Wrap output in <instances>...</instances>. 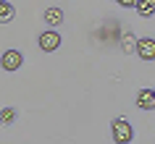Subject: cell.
Here are the masks:
<instances>
[{
    "instance_id": "obj_5",
    "label": "cell",
    "mask_w": 155,
    "mask_h": 144,
    "mask_svg": "<svg viewBox=\"0 0 155 144\" xmlns=\"http://www.w3.org/2000/svg\"><path fill=\"white\" fill-rule=\"evenodd\" d=\"M137 105L142 107V110H153L155 107V92L153 89H142L137 94Z\"/></svg>"
},
{
    "instance_id": "obj_1",
    "label": "cell",
    "mask_w": 155,
    "mask_h": 144,
    "mask_svg": "<svg viewBox=\"0 0 155 144\" xmlns=\"http://www.w3.org/2000/svg\"><path fill=\"white\" fill-rule=\"evenodd\" d=\"M134 139V128L126 118H116L113 120V142L116 144H129Z\"/></svg>"
},
{
    "instance_id": "obj_8",
    "label": "cell",
    "mask_w": 155,
    "mask_h": 144,
    "mask_svg": "<svg viewBox=\"0 0 155 144\" xmlns=\"http://www.w3.org/2000/svg\"><path fill=\"white\" fill-rule=\"evenodd\" d=\"M13 13H16V11H13V5H11V3H3V5H0V24L13 21Z\"/></svg>"
},
{
    "instance_id": "obj_3",
    "label": "cell",
    "mask_w": 155,
    "mask_h": 144,
    "mask_svg": "<svg viewBox=\"0 0 155 144\" xmlns=\"http://www.w3.org/2000/svg\"><path fill=\"white\" fill-rule=\"evenodd\" d=\"M40 47L45 53H53V50L61 47V34L58 32H42L40 34Z\"/></svg>"
},
{
    "instance_id": "obj_11",
    "label": "cell",
    "mask_w": 155,
    "mask_h": 144,
    "mask_svg": "<svg viewBox=\"0 0 155 144\" xmlns=\"http://www.w3.org/2000/svg\"><path fill=\"white\" fill-rule=\"evenodd\" d=\"M118 5H124V8H134L137 0H118Z\"/></svg>"
},
{
    "instance_id": "obj_2",
    "label": "cell",
    "mask_w": 155,
    "mask_h": 144,
    "mask_svg": "<svg viewBox=\"0 0 155 144\" xmlns=\"http://www.w3.org/2000/svg\"><path fill=\"white\" fill-rule=\"evenodd\" d=\"M21 63H24V55H21L18 50H5L3 58H0V66H3L5 71H18Z\"/></svg>"
},
{
    "instance_id": "obj_12",
    "label": "cell",
    "mask_w": 155,
    "mask_h": 144,
    "mask_svg": "<svg viewBox=\"0 0 155 144\" xmlns=\"http://www.w3.org/2000/svg\"><path fill=\"white\" fill-rule=\"evenodd\" d=\"M3 3H5V0H0V5H3Z\"/></svg>"
},
{
    "instance_id": "obj_9",
    "label": "cell",
    "mask_w": 155,
    "mask_h": 144,
    "mask_svg": "<svg viewBox=\"0 0 155 144\" xmlns=\"http://www.w3.org/2000/svg\"><path fill=\"white\" fill-rule=\"evenodd\" d=\"M13 118H16V113L11 110V107L0 110V123H3V126H11V123H13Z\"/></svg>"
},
{
    "instance_id": "obj_7",
    "label": "cell",
    "mask_w": 155,
    "mask_h": 144,
    "mask_svg": "<svg viewBox=\"0 0 155 144\" xmlns=\"http://www.w3.org/2000/svg\"><path fill=\"white\" fill-rule=\"evenodd\" d=\"M45 21H48L50 26H58L61 21H63V11L61 8H48L45 11Z\"/></svg>"
},
{
    "instance_id": "obj_4",
    "label": "cell",
    "mask_w": 155,
    "mask_h": 144,
    "mask_svg": "<svg viewBox=\"0 0 155 144\" xmlns=\"http://www.w3.org/2000/svg\"><path fill=\"white\" fill-rule=\"evenodd\" d=\"M137 55L142 60H155V40H150V37L139 40L137 42Z\"/></svg>"
},
{
    "instance_id": "obj_10",
    "label": "cell",
    "mask_w": 155,
    "mask_h": 144,
    "mask_svg": "<svg viewBox=\"0 0 155 144\" xmlns=\"http://www.w3.org/2000/svg\"><path fill=\"white\" fill-rule=\"evenodd\" d=\"M124 50H126V53L137 50V42H134V37H131V34H126V37H124Z\"/></svg>"
},
{
    "instance_id": "obj_13",
    "label": "cell",
    "mask_w": 155,
    "mask_h": 144,
    "mask_svg": "<svg viewBox=\"0 0 155 144\" xmlns=\"http://www.w3.org/2000/svg\"><path fill=\"white\" fill-rule=\"evenodd\" d=\"M153 92H155V89H153Z\"/></svg>"
},
{
    "instance_id": "obj_6",
    "label": "cell",
    "mask_w": 155,
    "mask_h": 144,
    "mask_svg": "<svg viewBox=\"0 0 155 144\" xmlns=\"http://www.w3.org/2000/svg\"><path fill=\"white\" fill-rule=\"evenodd\" d=\"M134 8L139 11V16H153L155 13V0H137V5H134Z\"/></svg>"
}]
</instances>
